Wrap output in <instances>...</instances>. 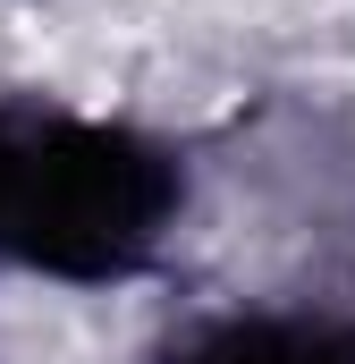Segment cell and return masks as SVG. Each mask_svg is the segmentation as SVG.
Segmentation results:
<instances>
[{
	"mask_svg": "<svg viewBox=\"0 0 355 364\" xmlns=\"http://www.w3.org/2000/svg\"><path fill=\"white\" fill-rule=\"evenodd\" d=\"M186 212V170L144 127L60 102H0V263L51 279H136Z\"/></svg>",
	"mask_w": 355,
	"mask_h": 364,
	"instance_id": "6da1fadb",
	"label": "cell"
},
{
	"mask_svg": "<svg viewBox=\"0 0 355 364\" xmlns=\"http://www.w3.org/2000/svg\"><path fill=\"white\" fill-rule=\"evenodd\" d=\"M144 364H355V314H203Z\"/></svg>",
	"mask_w": 355,
	"mask_h": 364,
	"instance_id": "7a4b0ae2",
	"label": "cell"
}]
</instances>
